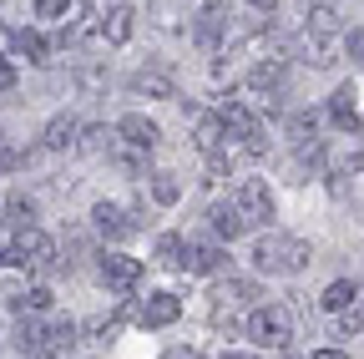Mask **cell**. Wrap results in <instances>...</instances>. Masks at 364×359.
<instances>
[{"label":"cell","mask_w":364,"mask_h":359,"mask_svg":"<svg viewBox=\"0 0 364 359\" xmlns=\"http://www.w3.org/2000/svg\"><path fill=\"white\" fill-rule=\"evenodd\" d=\"M253 263L263 268V274H299V268L309 263V243L294 238V233H263L258 248H253Z\"/></svg>","instance_id":"cell-1"},{"label":"cell","mask_w":364,"mask_h":359,"mask_svg":"<svg viewBox=\"0 0 364 359\" xmlns=\"http://www.w3.org/2000/svg\"><path fill=\"white\" fill-rule=\"evenodd\" d=\"M233 208H238V218H243V228H263V223L273 218V198H268V188L258 183V177H243V183H238Z\"/></svg>","instance_id":"cell-2"},{"label":"cell","mask_w":364,"mask_h":359,"mask_svg":"<svg viewBox=\"0 0 364 359\" xmlns=\"http://www.w3.org/2000/svg\"><path fill=\"white\" fill-rule=\"evenodd\" d=\"M248 339H258L268 349L289 344V309H253L248 314Z\"/></svg>","instance_id":"cell-3"},{"label":"cell","mask_w":364,"mask_h":359,"mask_svg":"<svg viewBox=\"0 0 364 359\" xmlns=\"http://www.w3.org/2000/svg\"><path fill=\"white\" fill-rule=\"evenodd\" d=\"M218 122H223V132H233V137H243V147H248V152H263V127H258V117H253V112H248L243 102H228Z\"/></svg>","instance_id":"cell-4"},{"label":"cell","mask_w":364,"mask_h":359,"mask_svg":"<svg viewBox=\"0 0 364 359\" xmlns=\"http://www.w3.org/2000/svg\"><path fill=\"white\" fill-rule=\"evenodd\" d=\"M136 279H142V263H136V258H127V253H107L102 258V284L107 289L127 294V289H136Z\"/></svg>","instance_id":"cell-5"},{"label":"cell","mask_w":364,"mask_h":359,"mask_svg":"<svg viewBox=\"0 0 364 359\" xmlns=\"http://www.w3.org/2000/svg\"><path fill=\"white\" fill-rule=\"evenodd\" d=\"M117 132H122V142H127V147H136V152H152V147L162 142L157 122H152V117H142V112L122 117V122H117Z\"/></svg>","instance_id":"cell-6"},{"label":"cell","mask_w":364,"mask_h":359,"mask_svg":"<svg viewBox=\"0 0 364 359\" xmlns=\"http://www.w3.org/2000/svg\"><path fill=\"white\" fill-rule=\"evenodd\" d=\"M91 223H97V233H102V238H127V233H136L132 213L117 208V203H97V208H91Z\"/></svg>","instance_id":"cell-7"},{"label":"cell","mask_w":364,"mask_h":359,"mask_svg":"<svg viewBox=\"0 0 364 359\" xmlns=\"http://www.w3.org/2000/svg\"><path fill=\"white\" fill-rule=\"evenodd\" d=\"M11 344H16L21 359H51V354H46V324H36V319H21Z\"/></svg>","instance_id":"cell-8"},{"label":"cell","mask_w":364,"mask_h":359,"mask_svg":"<svg viewBox=\"0 0 364 359\" xmlns=\"http://www.w3.org/2000/svg\"><path fill=\"white\" fill-rule=\"evenodd\" d=\"M182 268H188V274H218L223 248L218 243H182Z\"/></svg>","instance_id":"cell-9"},{"label":"cell","mask_w":364,"mask_h":359,"mask_svg":"<svg viewBox=\"0 0 364 359\" xmlns=\"http://www.w3.org/2000/svg\"><path fill=\"white\" fill-rule=\"evenodd\" d=\"M182 314V304H177V294H152L147 304H142V324L147 329H167L172 319Z\"/></svg>","instance_id":"cell-10"},{"label":"cell","mask_w":364,"mask_h":359,"mask_svg":"<svg viewBox=\"0 0 364 359\" xmlns=\"http://www.w3.org/2000/svg\"><path fill=\"white\" fill-rule=\"evenodd\" d=\"M76 117L71 112H61V117H51L46 122V137H41V147H51V152H66V147H76Z\"/></svg>","instance_id":"cell-11"},{"label":"cell","mask_w":364,"mask_h":359,"mask_svg":"<svg viewBox=\"0 0 364 359\" xmlns=\"http://www.w3.org/2000/svg\"><path fill=\"white\" fill-rule=\"evenodd\" d=\"M0 213H6V223H16V228H36V218H41L36 198H26V193H11Z\"/></svg>","instance_id":"cell-12"},{"label":"cell","mask_w":364,"mask_h":359,"mask_svg":"<svg viewBox=\"0 0 364 359\" xmlns=\"http://www.w3.org/2000/svg\"><path fill=\"white\" fill-rule=\"evenodd\" d=\"M11 56H26V61H36V66H41V61H46V41H41L36 31H26V26H21V31H11Z\"/></svg>","instance_id":"cell-13"},{"label":"cell","mask_w":364,"mask_h":359,"mask_svg":"<svg viewBox=\"0 0 364 359\" xmlns=\"http://www.w3.org/2000/svg\"><path fill=\"white\" fill-rule=\"evenodd\" d=\"M102 36L112 41V46H122V41L132 36V11H127V6H112V11L102 16Z\"/></svg>","instance_id":"cell-14"},{"label":"cell","mask_w":364,"mask_h":359,"mask_svg":"<svg viewBox=\"0 0 364 359\" xmlns=\"http://www.w3.org/2000/svg\"><path fill=\"white\" fill-rule=\"evenodd\" d=\"M304 56H309L314 66H329V61H334V36H324V31H304Z\"/></svg>","instance_id":"cell-15"},{"label":"cell","mask_w":364,"mask_h":359,"mask_svg":"<svg viewBox=\"0 0 364 359\" xmlns=\"http://www.w3.org/2000/svg\"><path fill=\"white\" fill-rule=\"evenodd\" d=\"M71 344H76V324H71V319L46 324V354H51V359H56V354H66Z\"/></svg>","instance_id":"cell-16"},{"label":"cell","mask_w":364,"mask_h":359,"mask_svg":"<svg viewBox=\"0 0 364 359\" xmlns=\"http://www.w3.org/2000/svg\"><path fill=\"white\" fill-rule=\"evenodd\" d=\"M223 137H228V132H223V122H218V117H203V122H198V132H193L198 152H208V157L223 147Z\"/></svg>","instance_id":"cell-17"},{"label":"cell","mask_w":364,"mask_h":359,"mask_svg":"<svg viewBox=\"0 0 364 359\" xmlns=\"http://www.w3.org/2000/svg\"><path fill=\"white\" fill-rule=\"evenodd\" d=\"M76 147H81L86 157H102V152H112L117 142H112L107 127H86V132H76Z\"/></svg>","instance_id":"cell-18"},{"label":"cell","mask_w":364,"mask_h":359,"mask_svg":"<svg viewBox=\"0 0 364 359\" xmlns=\"http://www.w3.org/2000/svg\"><path fill=\"white\" fill-rule=\"evenodd\" d=\"M208 218H213L218 238H238V233H243V218H238V208H228V203H218V208H213Z\"/></svg>","instance_id":"cell-19"},{"label":"cell","mask_w":364,"mask_h":359,"mask_svg":"<svg viewBox=\"0 0 364 359\" xmlns=\"http://www.w3.org/2000/svg\"><path fill=\"white\" fill-rule=\"evenodd\" d=\"M248 86H253V92H279V86H284V66H279V61H263V66H253Z\"/></svg>","instance_id":"cell-20"},{"label":"cell","mask_w":364,"mask_h":359,"mask_svg":"<svg viewBox=\"0 0 364 359\" xmlns=\"http://www.w3.org/2000/svg\"><path fill=\"white\" fill-rule=\"evenodd\" d=\"M354 299H359V284H329L324 289V309H334V314H344V309H354Z\"/></svg>","instance_id":"cell-21"},{"label":"cell","mask_w":364,"mask_h":359,"mask_svg":"<svg viewBox=\"0 0 364 359\" xmlns=\"http://www.w3.org/2000/svg\"><path fill=\"white\" fill-rule=\"evenodd\" d=\"M132 92H147V97H172V81L162 76V71H142L132 81Z\"/></svg>","instance_id":"cell-22"},{"label":"cell","mask_w":364,"mask_h":359,"mask_svg":"<svg viewBox=\"0 0 364 359\" xmlns=\"http://www.w3.org/2000/svg\"><path fill=\"white\" fill-rule=\"evenodd\" d=\"M157 263L162 268H182V238L177 233H162L157 238Z\"/></svg>","instance_id":"cell-23"},{"label":"cell","mask_w":364,"mask_h":359,"mask_svg":"<svg viewBox=\"0 0 364 359\" xmlns=\"http://www.w3.org/2000/svg\"><path fill=\"white\" fill-rule=\"evenodd\" d=\"M152 198H157L162 208H172V203L182 198V188H177V177H172V172H157V177H152Z\"/></svg>","instance_id":"cell-24"},{"label":"cell","mask_w":364,"mask_h":359,"mask_svg":"<svg viewBox=\"0 0 364 359\" xmlns=\"http://www.w3.org/2000/svg\"><path fill=\"white\" fill-rule=\"evenodd\" d=\"M51 304H56V294H51V289H46V284H36V289H26V294H21V304H16V309H31V314H46V309H51Z\"/></svg>","instance_id":"cell-25"},{"label":"cell","mask_w":364,"mask_h":359,"mask_svg":"<svg viewBox=\"0 0 364 359\" xmlns=\"http://www.w3.org/2000/svg\"><path fill=\"white\" fill-rule=\"evenodd\" d=\"M218 31H223V16H218V11H203V16H198V41H203V46H213Z\"/></svg>","instance_id":"cell-26"},{"label":"cell","mask_w":364,"mask_h":359,"mask_svg":"<svg viewBox=\"0 0 364 359\" xmlns=\"http://www.w3.org/2000/svg\"><path fill=\"white\" fill-rule=\"evenodd\" d=\"M359 329H364V309H344V314H339V334L349 339V334H359Z\"/></svg>","instance_id":"cell-27"},{"label":"cell","mask_w":364,"mask_h":359,"mask_svg":"<svg viewBox=\"0 0 364 359\" xmlns=\"http://www.w3.org/2000/svg\"><path fill=\"white\" fill-rule=\"evenodd\" d=\"M71 11V0H36V16H46V21H61Z\"/></svg>","instance_id":"cell-28"},{"label":"cell","mask_w":364,"mask_h":359,"mask_svg":"<svg viewBox=\"0 0 364 359\" xmlns=\"http://www.w3.org/2000/svg\"><path fill=\"white\" fill-rule=\"evenodd\" d=\"M112 152H117V147H112ZM117 167H122L127 177H142V167H147V162H142V157H132V152H117Z\"/></svg>","instance_id":"cell-29"},{"label":"cell","mask_w":364,"mask_h":359,"mask_svg":"<svg viewBox=\"0 0 364 359\" xmlns=\"http://www.w3.org/2000/svg\"><path fill=\"white\" fill-rule=\"evenodd\" d=\"M344 46H349L354 61H364V31H349V36H344Z\"/></svg>","instance_id":"cell-30"},{"label":"cell","mask_w":364,"mask_h":359,"mask_svg":"<svg viewBox=\"0 0 364 359\" xmlns=\"http://www.w3.org/2000/svg\"><path fill=\"white\" fill-rule=\"evenodd\" d=\"M16 86V71H11V61H6V51H0V92H11Z\"/></svg>","instance_id":"cell-31"},{"label":"cell","mask_w":364,"mask_h":359,"mask_svg":"<svg viewBox=\"0 0 364 359\" xmlns=\"http://www.w3.org/2000/svg\"><path fill=\"white\" fill-rule=\"evenodd\" d=\"M162 359H203V354H198V349H167Z\"/></svg>","instance_id":"cell-32"},{"label":"cell","mask_w":364,"mask_h":359,"mask_svg":"<svg viewBox=\"0 0 364 359\" xmlns=\"http://www.w3.org/2000/svg\"><path fill=\"white\" fill-rule=\"evenodd\" d=\"M273 359H304V354H299L294 344H279V354H273Z\"/></svg>","instance_id":"cell-33"},{"label":"cell","mask_w":364,"mask_h":359,"mask_svg":"<svg viewBox=\"0 0 364 359\" xmlns=\"http://www.w3.org/2000/svg\"><path fill=\"white\" fill-rule=\"evenodd\" d=\"M314 359H349V354H344V349H318Z\"/></svg>","instance_id":"cell-34"},{"label":"cell","mask_w":364,"mask_h":359,"mask_svg":"<svg viewBox=\"0 0 364 359\" xmlns=\"http://www.w3.org/2000/svg\"><path fill=\"white\" fill-rule=\"evenodd\" d=\"M248 6H258V11H268V6H273V0H248Z\"/></svg>","instance_id":"cell-35"},{"label":"cell","mask_w":364,"mask_h":359,"mask_svg":"<svg viewBox=\"0 0 364 359\" xmlns=\"http://www.w3.org/2000/svg\"><path fill=\"white\" fill-rule=\"evenodd\" d=\"M223 359H253V354H223Z\"/></svg>","instance_id":"cell-36"},{"label":"cell","mask_w":364,"mask_h":359,"mask_svg":"<svg viewBox=\"0 0 364 359\" xmlns=\"http://www.w3.org/2000/svg\"><path fill=\"white\" fill-rule=\"evenodd\" d=\"M0 228H6V213H0Z\"/></svg>","instance_id":"cell-37"}]
</instances>
